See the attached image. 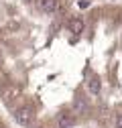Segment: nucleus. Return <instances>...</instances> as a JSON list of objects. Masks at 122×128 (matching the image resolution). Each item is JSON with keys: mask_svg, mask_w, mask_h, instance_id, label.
<instances>
[{"mask_svg": "<svg viewBox=\"0 0 122 128\" xmlns=\"http://www.w3.org/2000/svg\"><path fill=\"white\" fill-rule=\"evenodd\" d=\"M14 120H16L20 126H30L35 120V108L30 104H22L14 110Z\"/></svg>", "mask_w": 122, "mask_h": 128, "instance_id": "nucleus-1", "label": "nucleus"}, {"mask_svg": "<svg viewBox=\"0 0 122 128\" xmlns=\"http://www.w3.org/2000/svg\"><path fill=\"white\" fill-rule=\"evenodd\" d=\"M37 6L43 10V12H47V14H53L59 10V0H39Z\"/></svg>", "mask_w": 122, "mask_h": 128, "instance_id": "nucleus-2", "label": "nucleus"}, {"mask_svg": "<svg viewBox=\"0 0 122 128\" xmlns=\"http://www.w3.org/2000/svg\"><path fill=\"white\" fill-rule=\"evenodd\" d=\"M84 28H86V22H84L80 16H73V18L69 20V30H71L75 37H80V35L84 33Z\"/></svg>", "mask_w": 122, "mask_h": 128, "instance_id": "nucleus-3", "label": "nucleus"}, {"mask_svg": "<svg viewBox=\"0 0 122 128\" xmlns=\"http://www.w3.org/2000/svg\"><path fill=\"white\" fill-rule=\"evenodd\" d=\"M88 4H90L88 0H82V2H80V8H88Z\"/></svg>", "mask_w": 122, "mask_h": 128, "instance_id": "nucleus-4", "label": "nucleus"}, {"mask_svg": "<svg viewBox=\"0 0 122 128\" xmlns=\"http://www.w3.org/2000/svg\"><path fill=\"white\" fill-rule=\"evenodd\" d=\"M0 65H2V59H0Z\"/></svg>", "mask_w": 122, "mask_h": 128, "instance_id": "nucleus-5", "label": "nucleus"}]
</instances>
